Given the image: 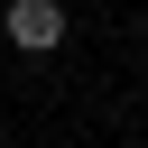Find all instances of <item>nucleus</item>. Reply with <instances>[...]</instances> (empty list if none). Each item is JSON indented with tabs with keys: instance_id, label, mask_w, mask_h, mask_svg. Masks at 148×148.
I'll return each instance as SVG.
<instances>
[{
	"instance_id": "1",
	"label": "nucleus",
	"mask_w": 148,
	"mask_h": 148,
	"mask_svg": "<svg viewBox=\"0 0 148 148\" xmlns=\"http://www.w3.org/2000/svg\"><path fill=\"white\" fill-rule=\"evenodd\" d=\"M65 28H74V9H65V0H9V9H0V37H9L18 56H56V46H65Z\"/></svg>"
}]
</instances>
